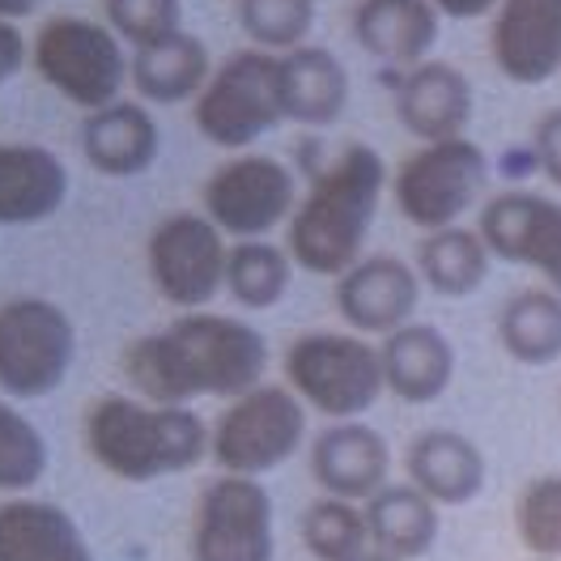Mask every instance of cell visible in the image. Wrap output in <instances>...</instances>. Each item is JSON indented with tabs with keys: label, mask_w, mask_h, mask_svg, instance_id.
I'll use <instances>...</instances> for the list:
<instances>
[{
	"label": "cell",
	"mask_w": 561,
	"mask_h": 561,
	"mask_svg": "<svg viewBox=\"0 0 561 561\" xmlns=\"http://www.w3.org/2000/svg\"><path fill=\"white\" fill-rule=\"evenodd\" d=\"M43 0H0V22H18V18H31Z\"/></svg>",
	"instance_id": "38"
},
{
	"label": "cell",
	"mask_w": 561,
	"mask_h": 561,
	"mask_svg": "<svg viewBox=\"0 0 561 561\" xmlns=\"http://www.w3.org/2000/svg\"><path fill=\"white\" fill-rule=\"evenodd\" d=\"M289 280H294V255L277 243H264V239H251V243L230 247V260H226V289L230 298L247 307V311H268L277 307L280 298L289 294Z\"/></svg>",
	"instance_id": "29"
},
{
	"label": "cell",
	"mask_w": 561,
	"mask_h": 561,
	"mask_svg": "<svg viewBox=\"0 0 561 561\" xmlns=\"http://www.w3.org/2000/svg\"><path fill=\"white\" fill-rule=\"evenodd\" d=\"M366 524H370V549H379L396 561H421L438 531H443V515L438 506L421 490L404 485H383L366 506Z\"/></svg>",
	"instance_id": "26"
},
{
	"label": "cell",
	"mask_w": 561,
	"mask_h": 561,
	"mask_svg": "<svg viewBox=\"0 0 561 561\" xmlns=\"http://www.w3.org/2000/svg\"><path fill=\"white\" fill-rule=\"evenodd\" d=\"M353 561H396V558H387V553H379V549H366L362 558H353Z\"/></svg>",
	"instance_id": "39"
},
{
	"label": "cell",
	"mask_w": 561,
	"mask_h": 561,
	"mask_svg": "<svg viewBox=\"0 0 561 561\" xmlns=\"http://www.w3.org/2000/svg\"><path fill=\"white\" fill-rule=\"evenodd\" d=\"M490 247L468 226H447L425 234L417 247V277L438 294V298H468L490 277Z\"/></svg>",
	"instance_id": "28"
},
{
	"label": "cell",
	"mask_w": 561,
	"mask_h": 561,
	"mask_svg": "<svg viewBox=\"0 0 561 561\" xmlns=\"http://www.w3.org/2000/svg\"><path fill=\"white\" fill-rule=\"evenodd\" d=\"M409 485L434 506H468L485 490V456L472 438L456 430H425L404 451Z\"/></svg>",
	"instance_id": "21"
},
{
	"label": "cell",
	"mask_w": 561,
	"mask_h": 561,
	"mask_svg": "<svg viewBox=\"0 0 561 561\" xmlns=\"http://www.w3.org/2000/svg\"><path fill=\"white\" fill-rule=\"evenodd\" d=\"M77 328L51 298H9L0 307V396L43 400L69 379Z\"/></svg>",
	"instance_id": "8"
},
{
	"label": "cell",
	"mask_w": 561,
	"mask_h": 561,
	"mask_svg": "<svg viewBox=\"0 0 561 561\" xmlns=\"http://www.w3.org/2000/svg\"><path fill=\"white\" fill-rule=\"evenodd\" d=\"M302 545L316 561H353L370 549L366 511L345 497H319L302 511Z\"/></svg>",
	"instance_id": "30"
},
{
	"label": "cell",
	"mask_w": 561,
	"mask_h": 561,
	"mask_svg": "<svg viewBox=\"0 0 561 561\" xmlns=\"http://www.w3.org/2000/svg\"><path fill=\"white\" fill-rule=\"evenodd\" d=\"M158 149H162V133L145 103L119 99V103L85 115V124H81V153L99 175H145L158 162Z\"/></svg>",
	"instance_id": "20"
},
{
	"label": "cell",
	"mask_w": 561,
	"mask_h": 561,
	"mask_svg": "<svg viewBox=\"0 0 561 561\" xmlns=\"http://www.w3.org/2000/svg\"><path fill=\"white\" fill-rule=\"evenodd\" d=\"M391 103L409 137L425 145L456 140L472 124V81L447 60H425L391 81Z\"/></svg>",
	"instance_id": "16"
},
{
	"label": "cell",
	"mask_w": 561,
	"mask_h": 561,
	"mask_svg": "<svg viewBox=\"0 0 561 561\" xmlns=\"http://www.w3.org/2000/svg\"><path fill=\"white\" fill-rule=\"evenodd\" d=\"M47 472V438L31 417H22L9 400H0V490L26 493Z\"/></svg>",
	"instance_id": "31"
},
{
	"label": "cell",
	"mask_w": 561,
	"mask_h": 561,
	"mask_svg": "<svg viewBox=\"0 0 561 561\" xmlns=\"http://www.w3.org/2000/svg\"><path fill=\"white\" fill-rule=\"evenodd\" d=\"M515 531L531 558L561 561V472L527 481L515 502Z\"/></svg>",
	"instance_id": "33"
},
{
	"label": "cell",
	"mask_w": 561,
	"mask_h": 561,
	"mask_svg": "<svg viewBox=\"0 0 561 561\" xmlns=\"http://www.w3.org/2000/svg\"><path fill=\"white\" fill-rule=\"evenodd\" d=\"M239 26L260 51H294L316 26V0H239Z\"/></svg>",
	"instance_id": "32"
},
{
	"label": "cell",
	"mask_w": 561,
	"mask_h": 561,
	"mask_svg": "<svg viewBox=\"0 0 561 561\" xmlns=\"http://www.w3.org/2000/svg\"><path fill=\"white\" fill-rule=\"evenodd\" d=\"M531 561H545V558H531Z\"/></svg>",
	"instance_id": "40"
},
{
	"label": "cell",
	"mask_w": 561,
	"mask_h": 561,
	"mask_svg": "<svg viewBox=\"0 0 561 561\" xmlns=\"http://www.w3.org/2000/svg\"><path fill=\"white\" fill-rule=\"evenodd\" d=\"M421 302V277L400 255H362L345 277H336V311L357 336H391L413 323Z\"/></svg>",
	"instance_id": "14"
},
{
	"label": "cell",
	"mask_w": 561,
	"mask_h": 561,
	"mask_svg": "<svg viewBox=\"0 0 561 561\" xmlns=\"http://www.w3.org/2000/svg\"><path fill=\"white\" fill-rule=\"evenodd\" d=\"M38 77L72 106L103 111L119 103L124 81L133 77V60L124 56V43L111 26H99L90 18H51L43 22L31 47Z\"/></svg>",
	"instance_id": "5"
},
{
	"label": "cell",
	"mask_w": 561,
	"mask_h": 561,
	"mask_svg": "<svg viewBox=\"0 0 561 561\" xmlns=\"http://www.w3.org/2000/svg\"><path fill=\"white\" fill-rule=\"evenodd\" d=\"M264 370L268 341L243 319L213 311H187L124 350V375L149 404L192 409L201 396L239 400L264 383Z\"/></svg>",
	"instance_id": "1"
},
{
	"label": "cell",
	"mask_w": 561,
	"mask_h": 561,
	"mask_svg": "<svg viewBox=\"0 0 561 561\" xmlns=\"http://www.w3.org/2000/svg\"><path fill=\"white\" fill-rule=\"evenodd\" d=\"M69 196V171L47 145H0V226L47 221Z\"/></svg>",
	"instance_id": "22"
},
{
	"label": "cell",
	"mask_w": 561,
	"mask_h": 561,
	"mask_svg": "<svg viewBox=\"0 0 561 561\" xmlns=\"http://www.w3.org/2000/svg\"><path fill=\"white\" fill-rule=\"evenodd\" d=\"M0 561H94V553L65 506L9 497L0 506Z\"/></svg>",
	"instance_id": "24"
},
{
	"label": "cell",
	"mask_w": 561,
	"mask_h": 561,
	"mask_svg": "<svg viewBox=\"0 0 561 561\" xmlns=\"http://www.w3.org/2000/svg\"><path fill=\"white\" fill-rule=\"evenodd\" d=\"M307 438V404L280 383H260L239 400L226 404V413L213 425V463L226 477H264L280 468Z\"/></svg>",
	"instance_id": "7"
},
{
	"label": "cell",
	"mask_w": 561,
	"mask_h": 561,
	"mask_svg": "<svg viewBox=\"0 0 561 561\" xmlns=\"http://www.w3.org/2000/svg\"><path fill=\"white\" fill-rule=\"evenodd\" d=\"M387 472H391V447L366 421H332L311 443V477L328 497L366 506L383 485H391Z\"/></svg>",
	"instance_id": "17"
},
{
	"label": "cell",
	"mask_w": 561,
	"mask_h": 561,
	"mask_svg": "<svg viewBox=\"0 0 561 561\" xmlns=\"http://www.w3.org/2000/svg\"><path fill=\"white\" fill-rule=\"evenodd\" d=\"M443 18H451V22H477V18H485V13H497V4L502 0H430Z\"/></svg>",
	"instance_id": "37"
},
{
	"label": "cell",
	"mask_w": 561,
	"mask_h": 561,
	"mask_svg": "<svg viewBox=\"0 0 561 561\" xmlns=\"http://www.w3.org/2000/svg\"><path fill=\"white\" fill-rule=\"evenodd\" d=\"M531 153H536V171L561 192V106L545 111L536 119V128H531Z\"/></svg>",
	"instance_id": "35"
},
{
	"label": "cell",
	"mask_w": 561,
	"mask_h": 561,
	"mask_svg": "<svg viewBox=\"0 0 561 561\" xmlns=\"http://www.w3.org/2000/svg\"><path fill=\"white\" fill-rule=\"evenodd\" d=\"M209 77H213L209 47L196 35H187V31L133 51V90H137L145 103L179 106L187 103V99H201V90L209 85Z\"/></svg>",
	"instance_id": "25"
},
{
	"label": "cell",
	"mask_w": 561,
	"mask_h": 561,
	"mask_svg": "<svg viewBox=\"0 0 561 561\" xmlns=\"http://www.w3.org/2000/svg\"><path fill=\"white\" fill-rule=\"evenodd\" d=\"M85 447L99 468L119 481L149 485L196 468L209 456L213 430L179 404H149L133 396H103L85 413Z\"/></svg>",
	"instance_id": "3"
},
{
	"label": "cell",
	"mask_w": 561,
	"mask_h": 561,
	"mask_svg": "<svg viewBox=\"0 0 561 561\" xmlns=\"http://www.w3.org/2000/svg\"><path fill=\"white\" fill-rule=\"evenodd\" d=\"M497 341L519 366H553L561 362V294L519 289L497 311Z\"/></svg>",
	"instance_id": "27"
},
{
	"label": "cell",
	"mask_w": 561,
	"mask_h": 561,
	"mask_svg": "<svg viewBox=\"0 0 561 561\" xmlns=\"http://www.w3.org/2000/svg\"><path fill=\"white\" fill-rule=\"evenodd\" d=\"M22 65H26V38L13 22H0V85L18 77Z\"/></svg>",
	"instance_id": "36"
},
{
	"label": "cell",
	"mask_w": 561,
	"mask_h": 561,
	"mask_svg": "<svg viewBox=\"0 0 561 561\" xmlns=\"http://www.w3.org/2000/svg\"><path fill=\"white\" fill-rule=\"evenodd\" d=\"M192 561H277L273 497L251 477H217L192 511Z\"/></svg>",
	"instance_id": "10"
},
{
	"label": "cell",
	"mask_w": 561,
	"mask_h": 561,
	"mask_svg": "<svg viewBox=\"0 0 561 561\" xmlns=\"http://www.w3.org/2000/svg\"><path fill=\"white\" fill-rule=\"evenodd\" d=\"M387 187V167L379 149L353 140L341 158L319 171L311 192L298 201L289 217V255L298 268L316 277H345L362 260L366 234L379 217Z\"/></svg>",
	"instance_id": "2"
},
{
	"label": "cell",
	"mask_w": 561,
	"mask_h": 561,
	"mask_svg": "<svg viewBox=\"0 0 561 561\" xmlns=\"http://www.w3.org/2000/svg\"><path fill=\"white\" fill-rule=\"evenodd\" d=\"M205 217L221 234H234L239 243L273 234L280 221L298 209V183L289 167L268 153H243L221 162L205 183Z\"/></svg>",
	"instance_id": "11"
},
{
	"label": "cell",
	"mask_w": 561,
	"mask_h": 561,
	"mask_svg": "<svg viewBox=\"0 0 561 561\" xmlns=\"http://www.w3.org/2000/svg\"><path fill=\"white\" fill-rule=\"evenodd\" d=\"M280 115L302 128H332L350 106V72L328 47H294L277 56Z\"/></svg>",
	"instance_id": "19"
},
{
	"label": "cell",
	"mask_w": 561,
	"mask_h": 561,
	"mask_svg": "<svg viewBox=\"0 0 561 561\" xmlns=\"http://www.w3.org/2000/svg\"><path fill=\"white\" fill-rule=\"evenodd\" d=\"M379 357L387 391L404 404H434L456 379V350L434 323H404L400 332L383 336Z\"/></svg>",
	"instance_id": "23"
},
{
	"label": "cell",
	"mask_w": 561,
	"mask_h": 561,
	"mask_svg": "<svg viewBox=\"0 0 561 561\" xmlns=\"http://www.w3.org/2000/svg\"><path fill=\"white\" fill-rule=\"evenodd\" d=\"M192 119L201 137L217 149H247L264 133H273L285 119L277 94V56L260 47L226 56L201 90Z\"/></svg>",
	"instance_id": "9"
},
{
	"label": "cell",
	"mask_w": 561,
	"mask_h": 561,
	"mask_svg": "<svg viewBox=\"0 0 561 561\" xmlns=\"http://www.w3.org/2000/svg\"><path fill=\"white\" fill-rule=\"evenodd\" d=\"M285 387L323 417L357 421L387 391L379 345L357 332H307L285 350Z\"/></svg>",
	"instance_id": "4"
},
{
	"label": "cell",
	"mask_w": 561,
	"mask_h": 561,
	"mask_svg": "<svg viewBox=\"0 0 561 561\" xmlns=\"http://www.w3.org/2000/svg\"><path fill=\"white\" fill-rule=\"evenodd\" d=\"M477 234L493 260L540 273L549 289L561 294V201L540 192H502L481 205Z\"/></svg>",
	"instance_id": "13"
},
{
	"label": "cell",
	"mask_w": 561,
	"mask_h": 561,
	"mask_svg": "<svg viewBox=\"0 0 561 561\" xmlns=\"http://www.w3.org/2000/svg\"><path fill=\"white\" fill-rule=\"evenodd\" d=\"M103 13L119 43L137 51L183 31V0H103Z\"/></svg>",
	"instance_id": "34"
},
{
	"label": "cell",
	"mask_w": 561,
	"mask_h": 561,
	"mask_svg": "<svg viewBox=\"0 0 561 561\" xmlns=\"http://www.w3.org/2000/svg\"><path fill=\"white\" fill-rule=\"evenodd\" d=\"M443 31V13L430 0H357L353 38L366 56L387 69H417L434 51Z\"/></svg>",
	"instance_id": "18"
},
{
	"label": "cell",
	"mask_w": 561,
	"mask_h": 561,
	"mask_svg": "<svg viewBox=\"0 0 561 561\" xmlns=\"http://www.w3.org/2000/svg\"><path fill=\"white\" fill-rule=\"evenodd\" d=\"M490 47L506 81L545 85L561 72V0H502Z\"/></svg>",
	"instance_id": "15"
},
{
	"label": "cell",
	"mask_w": 561,
	"mask_h": 561,
	"mask_svg": "<svg viewBox=\"0 0 561 561\" xmlns=\"http://www.w3.org/2000/svg\"><path fill=\"white\" fill-rule=\"evenodd\" d=\"M490 183V158L477 140L456 137L438 140V145H421L417 153H409L396 179H391V196L404 221H413L417 230L434 234L459 226V217L481 201Z\"/></svg>",
	"instance_id": "6"
},
{
	"label": "cell",
	"mask_w": 561,
	"mask_h": 561,
	"mask_svg": "<svg viewBox=\"0 0 561 561\" xmlns=\"http://www.w3.org/2000/svg\"><path fill=\"white\" fill-rule=\"evenodd\" d=\"M145 255H149L153 289L183 316L205 311L217 298V289L226 285L230 247L205 213H171L167 221H158Z\"/></svg>",
	"instance_id": "12"
}]
</instances>
